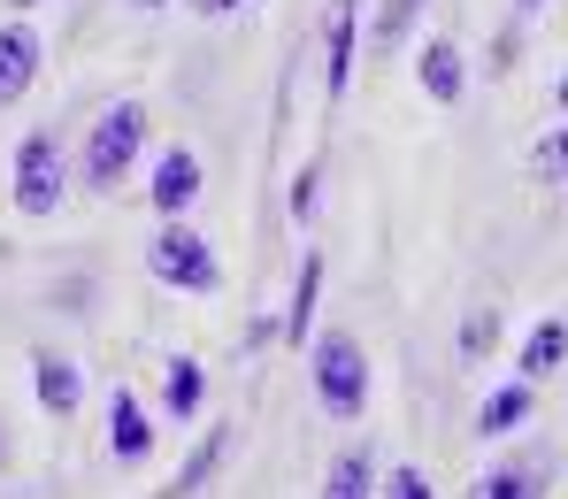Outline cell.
<instances>
[{"label":"cell","mask_w":568,"mask_h":499,"mask_svg":"<svg viewBox=\"0 0 568 499\" xmlns=\"http://www.w3.org/2000/svg\"><path fill=\"white\" fill-rule=\"evenodd\" d=\"M307 369H315V399H323L338 422H354V415L369 407V361H362V346H354L346 330H323Z\"/></svg>","instance_id":"obj_1"},{"label":"cell","mask_w":568,"mask_h":499,"mask_svg":"<svg viewBox=\"0 0 568 499\" xmlns=\"http://www.w3.org/2000/svg\"><path fill=\"white\" fill-rule=\"evenodd\" d=\"M139 146H146V108H139V100H115V108H108V115L93 123L85 177H93L100 193H108V185H123V170L139 162Z\"/></svg>","instance_id":"obj_2"},{"label":"cell","mask_w":568,"mask_h":499,"mask_svg":"<svg viewBox=\"0 0 568 499\" xmlns=\"http://www.w3.org/2000/svg\"><path fill=\"white\" fill-rule=\"evenodd\" d=\"M146 269L162 277V285H178V293H215L223 285V269H215V254H207V238L170 215V231L146 246Z\"/></svg>","instance_id":"obj_3"},{"label":"cell","mask_w":568,"mask_h":499,"mask_svg":"<svg viewBox=\"0 0 568 499\" xmlns=\"http://www.w3.org/2000/svg\"><path fill=\"white\" fill-rule=\"evenodd\" d=\"M16 207H23L31 223L62 207V139H54V131H31V139L16 146Z\"/></svg>","instance_id":"obj_4"},{"label":"cell","mask_w":568,"mask_h":499,"mask_svg":"<svg viewBox=\"0 0 568 499\" xmlns=\"http://www.w3.org/2000/svg\"><path fill=\"white\" fill-rule=\"evenodd\" d=\"M354 0H331V16H323V93L338 100L354 85Z\"/></svg>","instance_id":"obj_5"},{"label":"cell","mask_w":568,"mask_h":499,"mask_svg":"<svg viewBox=\"0 0 568 499\" xmlns=\"http://www.w3.org/2000/svg\"><path fill=\"white\" fill-rule=\"evenodd\" d=\"M108 454H115V461H146V454H154L146 407H139L131 385H115V393H108Z\"/></svg>","instance_id":"obj_6"},{"label":"cell","mask_w":568,"mask_h":499,"mask_svg":"<svg viewBox=\"0 0 568 499\" xmlns=\"http://www.w3.org/2000/svg\"><path fill=\"white\" fill-rule=\"evenodd\" d=\"M31 78H39V31L31 23H0V108H16Z\"/></svg>","instance_id":"obj_7"},{"label":"cell","mask_w":568,"mask_h":499,"mask_svg":"<svg viewBox=\"0 0 568 499\" xmlns=\"http://www.w3.org/2000/svg\"><path fill=\"white\" fill-rule=\"evenodd\" d=\"M146 193H154L162 215H185L192 200H200V162H192L185 146H170V154L154 162V185H146Z\"/></svg>","instance_id":"obj_8"},{"label":"cell","mask_w":568,"mask_h":499,"mask_svg":"<svg viewBox=\"0 0 568 499\" xmlns=\"http://www.w3.org/2000/svg\"><path fill=\"white\" fill-rule=\"evenodd\" d=\"M323 499H384V477H377V454L369 446H346L323 477Z\"/></svg>","instance_id":"obj_9"},{"label":"cell","mask_w":568,"mask_h":499,"mask_svg":"<svg viewBox=\"0 0 568 499\" xmlns=\"http://www.w3.org/2000/svg\"><path fill=\"white\" fill-rule=\"evenodd\" d=\"M415 78H423V93L438 100V108H454V100H462V47H454V39H430V47L415 54Z\"/></svg>","instance_id":"obj_10"},{"label":"cell","mask_w":568,"mask_h":499,"mask_svg":"<svg viewBox=\"0 0 568 499\" xmlns=\"http://www.w3.org/2000/svg\"><path fill=\"white\" fill-rule=\"evenodd\" d=\"M31 369H39V407H47V415H78V399H85V377H78V361H62V354H39Z\"/></svg>","instance_id":"obj_11"},{"label":"cell","mask_w":568,"mask_h":499,"mask_svg":"<svg viewBox=\"0 0 568 499\" xmlns=\"http://www.w3.org/2000/svg\"><path fill=\"white\" fill-rule=\"evenodd\" d=\"M561 361H568V323H561V315H546V323L530 330V346H523V377L538 385V377H554Z\"/></svg>","instance_id":"obj_12"},{"label":"cell","mask_w":568,"mask_h":499,"mask_svg":"<svg viewBox=\"0 0 568 499\" xmlns=\"http://www.w3.org/2000/svg\"><path fill=\"white\" fill-rule=\"evenodd\" d=\"M476 499H546V469L538 461H507V469H491Z\"/></svg>","instance_id":"obj_13"},{"label":"cell","mask_w":568,"mask_h":499,"mask_svg":"<svg viewBox=\"0 0 568 499\" xmlns=\"http://www.w3.org/2000/svg\"><path fill=\"white\" fill-rule=\"evenodd\" d=\"M223 446H231V438H223V430H207V438H200V454H192V461H185V469H178V477H170V485H162L154 499H192L200 485H207V477H215V461H223Z\"/></svg>","instance_id":"obj_14"},{"label":"cell","mask_w":568,"mask_h":499,"mask_svg":"<svg viewBox=\"0 0 568 499\" xmlns=\"http://www.w3.org/2000/svg\"><path fill=\"white\" fill-rule=\"evenodd\" d=\"M162 399H170V415H178V422H185V415H200L207 377H200V361H192V354H178V361H170V385H162Z\"/></svg>","instance_id":"obj_15"},{"label":"cell","mask_w":568,"mask_h":499,"mask_svg":"<svg viewBox=\"0 0 568 499\" xmlns=\"http://www.w3.org/2000/svg\"><path fill=\"white\" fill-rule=\"evenodd\" d=\"M523 415H530V385H507V393H491V399H484L476 430H484V438H499V430H515Z\"/></svg>","instance_id":"obj_16"},{"label":"cell","mask_w":568,"mask_h":499,"mask_svg":"<svg viewBox=\"0 0 568 499\" xmlns=\"http://www.w3.org/2000/svg\"><path fill=\"white\" fill-rule=\"evenodd\" d=\"M423 16V0H384L377 8V23H369V54H392L399 39H407V23Z\"/></svg>","instance_id":"obj_17"},{"label":"cell","mask_w":568,"mask_h":499,"mask_svg":"<svg viewBox=\"0 0 568 499\" xmlns=\"http://www.w3.org/2000/svg\"><path fill=\"white\" fill-rule=\"evenodd\" d=\"M315 293H323V262L307 254V262H300V285H292V346L307 338V307H315Z\"/></svg>","instance_id":"obj_18"},{"label":"cell","mask_w":568,"mask_h":499,"mask_svg":"<svg viewBox=\"0 0 568 499\" xmlns=\"http://www.w3.org/2000/svg\"><path fill=\"white\" fill-rule=\"evenodd\" d=\"M538 170H546L554 185H561V177H568V123H561V131H554V139H538Z\"/></svg>","instance_id":"obj_19"},{"label":"cell","mask_w":568,"mask_h":499,"mask_svg":"<svg viewBox=\"0 0 568 499\" xmlns=\"http://www.w3.org/2000/svg\"><path fill=\"white\" fill-rule=\"evenodd\" d=\"M384 499H430V477L423 469H392L384 477Z\"/></svg>","instance_id":"obj_20"},{"label":"cell","mask_w":568,"mask_h":499,"mask_svg":"<svg viewBox=\"0 0 568 499\" xmlns=\"http://www.w3.org/2000/svg\"><path fill=\"white\" fill-rule=\"evenodd\" d=\"M491 338H499V307H491V315H469V354H484Z\"/></svg>","instance_id":"obj_21"},{"label":"cell","mask_w":568,"mask_h":499,"mask_svg":"<svg viewBox=\"0 0 568 499\" xmlns=\"http://www.w3.org/2000/svg\"><path fill=\"white\" fill-rule=\"evenodd\" d=\"M200 16H231V8H246V0H192Z\"/></svg>","instance_id":"obj_22"},{"label":"cell","mask_w":568,"mask_h":499,"mask_svg":"<svg viewBox=\"0 0 568 499\" xmlns=\"http://www.w3.org/2000/svg\"><path fill=\"white\" fill-rule=\"evenodd\" d=\"M515 8H523V16H538V8H546V0H515Z\"/></svg>","instance_id":"obj_23"},{"label":"cell","mask_w":568,"mask_h":499,"mask_svg":"<svg viewBox=\"0 0 568 499\" xmlns=\"http://www.w3.org/2000/svg\"><path fill=\"white\" fill-rule=\"evenodd\" d=\"M16 8H39V0H16Z\"/></svg>","instance_id":"obj_24"},{"label":"cell","mask_w":568,"mask_h":499,"mask_svg":"<svg viewBox=\"0 0 568 499\" xmlns=\"http://www.w3.org/2000/svg\"><path fill=\"white\" fill-rule=\"evenodd\" d=\"M139 8H162V0H139Z\"/></svg>","instance_id":"obj_25"},{"label":"cell","mask_w":568,"mask_h":499,"mask_svg":"<svg viewBox=\"0 0 568 499\" xmlns=\"http://www.w3.org/2000/svg\"><path fill=\"white\" fill-rule=\"evenodd\" d=\"M561 108H568V85H561Z\"/></svg>","instance_id":"obj_26"}]
</instances>
